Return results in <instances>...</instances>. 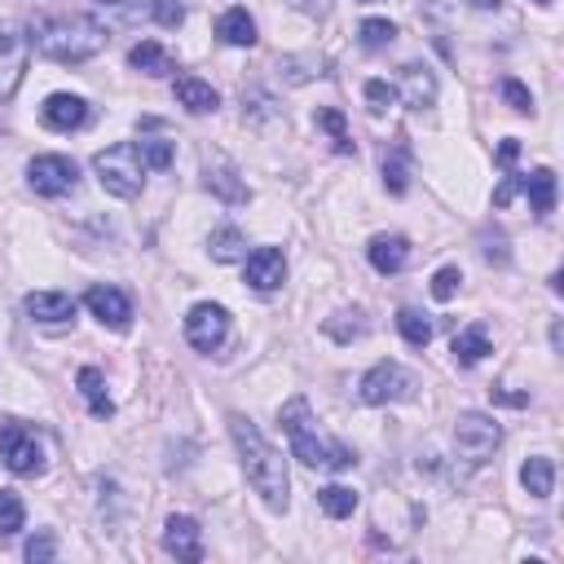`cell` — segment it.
I'll return each instance as SVG.
<instances>
[{
    "label": "cell",
    "mask_w": 564,
    "mask_h": 564,
    "mask_svg": "<svg viewBox=\"0 0 564 564\" xmlns=\"http://www.w3.org/2000/svg\"><path fill=\"white\" fill-rule=\"evenodd\" d=\"M397 330H401L405 344H414V348H423V344L432 339V322H427L419 308H401V313H397Z\"/></svg>",
    "instance_id": "obj_30"
},
{
    "label": "cell",
    "mask_w": 564,
    "mask_h": 564,
    "mask_svg": "<svg viewBox=\"0 0 564 564\" xmlns=\"http://www.w3.org/2000/svg\"><path fill=\"white\" fill-rule=\"evenodd\" d=\"M317 502H322V511H326L330 520H344V516L357 511V489H348V485H326V489H317Z\"/></svg>",
    "instance_id": "obj_28"
},
{
    "label": "cell",
    "mask_w": 564,
    "mask_h": 564,
    "mask_svg": "<svg viewBox=\"0 0 564 564\" xmlns=\"http://www.w3.org/2000/svg\"><path fill=\"white\" fill-rule=\"evenodd\" d=\"M454 445L467 463H485L498 445H502V423L494 414H480V410H463L454 419Z\"/></svg>",
    "instance_id": "obj_5"
},
{
    "label": "cell",
    "mask_w": 564,
    "mask_h": 564,
    "mask_svg": "<svg viewBox=\"0 0 564 564\" xmlns=\"http://www.w3.org/2000/svg\"><path fill=\"white\" fill-rule=\"evenodd\" d=\"M26 313L40 326H66V322H75V300L66 291H31L26 295Z\"/></svg>",
    "instance_id": "obj_16"
},
{
    "label": "cell",
    "mask_w": 564,
    "mask_h": 564,
    "mask_svg": "<svg viewBox=\"0 0 564 564\" xmlns=\"http://www.w3.org/2000/svg\"><path fill=\"white\" fill-rule=\"evenodd\" d=\"M93 176L101 181V189L110 198H137L141 185H145V163H141V150L132 141H119V145H106L93 154Z\"/></svg>",
    "instance_id": "obj_4"
},
{
    "label": "cell",
    "mask_w": 564,
    "mask_h": 564,
    "mask_svg": "<svg viewBox=\"0 0 564 564\" xmlns=\"http://www.w3.org/2000/svg\"><path fill=\"white\" fill-rule=\"evenodd\" d=\"M366 405H392V401H410L414 397V375L401 361H375L361 383H357Z\"/></svg>",
    "instance_id": "obj_7"
},
{
    "label": "cell",
    "mask_w": 564,
    "mask_h": 564,
    "mask_svg": "<svg viewBox=\"0 0 564 564\" xmlns=\"http://www.w3.org/2000/svg\"><path fill=\"white\" fill-rule=\"evenodd\" d=\"M242 273H247V282H251L256 291H278V286L286 282V256H282L278 247H256V251L247 256Z\"/></svg>",
    "instance_id": "obj_13"
},
{
    "label": "cell",
    "mask_w": 564,
    "mask_h": 564,
    "mask_svg": "<svg viewBox=\"0 0 564 564\" xmlns=\"http://www.w3.org/2000/svg\"><path fill=\"white\" fill-rule=\"evenodd\" d=\"M397 93L405 97L410 110H432V106H436V75H432L423 62H405V66H401V88H397Z\"/></svg>",
    "instance_id": "obj_15"
},
{
    "label": "cell",
    "mask_w": 564,
    "mask_h": 564,
    "mask_svg": "<svg viewBox=\"0 0 564 564\" xmlns=\"http://www.w3.org/2000/svg\"><path fill=\"white\" fill-rule=\"evenodd\" d=\"M26 185H31L40 198H62V194H70V189L79 185V167H75V159H66V154H35V159L26 163Z\"/></svg>",
    "instance_id": "obj_8"
},
{
    "label": "cell",
    "mask_w": 564,
    "mask_h": 564,
    "mask_svg": "<svg viewBox=\"0 0 564 564\" xmlns=\"http://www.w3.org/2000/svg\"><path fill=\"white\" fill-rule=\"evenodd\" d=\"M502 97H507V106H511V110H520V115H529V110H533V97H529V88H524L520 79H502Z\"/></svg>",
    "instance_id": "obj_39"
},
{
    "label": "cell",
    "mask_w": 564,
    "mask_h": 564,
    "mask_svg": "<svg viewBox=\"0 0 564 564\" xmlns=\"http://www.w3.org/2000/svg\"><path fill=\"white\" fill-rule=\"evenodd\" d=\"M410 256V242L401 234H375L370 247H366V260L375 264V273H397Z\"/></svg>",
    "instance_id": "obj_19"
},
{
    "label": "cell",
    "mask_w": 564,
    "mask_h": 564,
    "mask_svg": "<svg viewBox=\"0 0 564 564\" xmlns=\"http://www.w3.org/2000/svg\"><path fill=\"white\" fill-rule=\"evenodd\" d=\"M137 150H141V163H145V167H154V172L172 167V154H176V145H172V141H163V137H145Z\"/></svg>",
    "instance_id": "obj_32"
},
{
    "label": "cell",
    "mask_w": 564,
    "mask_h": 564,
    "mask_svg": "<svg viewBox=\"0 0 564 564\" xmlns=\"http://www.w3.org/2000/svg\"><path fill=\"white\" fill-rule=\"evenodd\" d=\"M330 339H339V344H348V339H361L366 335V317L357 313V308H344V313H335V317H326V326H322Z\"/></svg>",
    "instance_id": "obj_29"
},
{
    "label": "cell",
    "mask_w": 564,
    "mask_h": 564,
    "mask_svg": "<svg viewBox=\"0 0 564 564\" xmlns=\"http://www.w3.org/2000/svg\"><path fill=\"white\" fill-rule=\"evenodd\" d=\"M520 189L529 194L533 216H551V212H555V172H551V167L524 172V185H520Z\"/></svg>",
    "instance_id": "obj_21"
},
{
    "label": "cell",
    "mask_w": 564,
    "mask_h": 564,
    "mask_svg": "<svg viewBox=\"0 0 564 564\" xmlns=\"http://www.w3.org/2000/svg\"><path fill=\"white\" fill-rule=\"evenodd\" d=\"M458 286H463V269L458 264H441L432 273V300H454Z\"/></svg>",
    "instance_id": "obj_34"
},
{
    "label": "cell",
    "mask_w": 564,
    "mask_h": 564,
    "mask_svg": "<svg viewBox=\"0 0 564 564\" xmlns=\"http://www.w3.org/2000/svg\"><path fill=\"white\" fill-rule=\"evenodd\" d=\"M40 119H44V128H53V132H75V128H84V119H88V101L75 97V93H53V97L40 106Z\"/></svg>",
    "instance_id": "obj_14"
},
{
    "label": "cell",
    "mask_w": 564,
    "mask_h": 564,
    "mask_svg": "<svg viewBox=\"0 0 564 564\" xmlns=\"http://www.w3.org/2000/svg\"><path fill=\"white\" fill-rule=\"evenodd\" d=\"M22 520H26V507H22V498H18L13 489H0V538L18 533V529H22Z\"/></svg>",
    "instance_id": "obj_31"
},
{
    "label": "cell",
    "mask_w": 564,
    "mask_h": 564,
    "mask_svg": "<svg viewBox=\"0 0 564 564\" xmlns=\"http://www.w3.org/2000/svg\"><path fill=\"white\" fill-rule=\"evenodd\" d=\"M0 458H4V467H9L13 476H40V471H44V445H40V436H35L26 423H18V419H4V423H0Z\"/></svg>",
    "instance_id": "obj_6"
},
{
    "label": "cell",
    "mask_w": 564,
    "mask_h": 564,
    "mask_svg": "<svg viewBox=\"0 0 564 564\" xmlns=\"http://www.w3.org/2000/svg\"><path fill=\"white\" fill-rule=\"evenodd\" d=\"M282 432H286V445H291V458H300L304 467H326V471H348L352 467V449H344L339 441L322 436L317 423H313V410L304 397H291L278 414Z\"/></svg>",
    "instance_id": "obj_2"
},
{
    "label": "cell",
    "mask_w": 564,
    "mask_h": 564,
    "mask_svg": "<svg viewBox=\"0 0 564 564\" xmlns=\"http://www.w3.org/2000/svg\"><path fill=\"white\" fill-rule=\"evenodd\" d=\"M449 352H454L458 366H476V361H485V352H489V330H485V326H467V330H458L454 344H449Z\"/></svg>",
    "instance_id": "obj_25"
},
{
    "label": "cell",
    "mask_w": 564,
    "mask_h": 564,
    "mask_svg": "<svg viewBox=\"0 0 564 564\" xmlns=\"http://www.w3.org/2000/svg\"><path fill=\"white\" fill-rule=\"evenodd\" d=\"M392 35H397V26H392L388 18H366V22H361V44H366V48H388Z\"/></svg>",
    "instance_id": "obj_33"
},
{
    "label": "cell",
    "mask_w": 564,
    "mask_h": 564,
    "mask_svg": "<svg viewBox=\"0 0 564 564\" xmlns=\"http://www.w3.org/2000/svg\"><path fill=\"white\" fill-rule=\"evenodd\" d=\"M163 551L185 560V564H198L203 560V529L194 516H167L163 524Z\"/></svg>",
    "instance_id": "obj_12"
},
{
    "label": "cell",
    "mask_w": 564,
    "mask_h": 564,
    "mask_svg": "<svg viewBox=\"0 0 564 564\" xmlns=\"http://www.w3.org/2000/svg\"><path fill=\"white\" fill-rule=\"evenodd\" d=\"M110 18H119V22H128V18H137L141 13V0H97Z\"/></svg>",
    "instance_id": "obj_41"
},
{
    "label": "cell",
    "mask_w": 564,
    "mask_h": 564,
    "mask_svg": "<svg viewBox=\"0 0 564 564\" xmlns=\"http://www.w3.org/2000/svg\"><path fill=\"white\" fill-rule=\"evenodd\" d=\"M467 4H471V9H498L502 0H467Z\"/></svg>",
    "instance_id": "obj_44"
},
{
    "label": "cell",
    "mask_w": 564,
    "mask_h": 564,
    "mask_svg": "<svg viewBox=\"0 0 564 564\" xmlns=\"http://www.w3.org/2000/svg\"><path fill=\"white\" fill-rule=\"evenodd\" d=\"M22 555H26L31 564H48V560L57 555V542H53V533H48V529H40L35 538H26V546H22Z\"/></svg>",
    "instance_id": "obj_35"
},
{
    "label": "cell",
    "mask_w": 564,
    "mask_h": 564,
    "mask_svg": "<svg viewBox=\"0 0 564 564\" xmlns=\"http://www.w3.org/2000/svg\"><path fill=\"white\" fill-rule=\"evenodd\" d=\"M533 4H551V0H533Z\"/></svg>",
    "instance_id": "obj_45"
},
{
    "label": "cell",
    "mask_w": 564,
    "mask_h": 564,
    "mask_svg": "<svg viewBox=\"0 0 564 564\" xmlns=\"http://www.w3.org/2000/svg\"><path fill=\"white\" fill-rule=\"evenodd\" d=\"M31 44L53 62H88V57H97L106 48V31L88 13H57V18H40L35 22V40Z\"/></svg>",
    "instance_id": "obj_3"
},
{
    "label": "cell",
    "mask_w": 564,
    "mask_h": 564,
    "mask_svg": "<svg viewBox=\"0 0 564 564\" xmlns=\"http://www.w3.org/2000/svg\"><path fill=\"white\" fill-rule=\"evenodd\" d=\"M278 70H286V79H291V84H304V79L322 75V62H313V57H282V62H278Z\"/></svg>",
    "instance_id": "obj_36"
},
{
    "label": "cell",
    "mask_w": 564,
    "mask_h": 564,
    "mask_svg": "<svg viewBox=\"0 0 564 564\" xmlns=\"http://www.w3.org/2000/svg\"><path fill=\"white\" fill-rule=\"evenodd\" d=\"M516 154H520V141H516V137H507V141H502V145H498V163H502V167H507V163H511V159H516Z\"/></svg>",
    "instance_id": "obj_43"
},
{
    "label": "cell",
    "mask_w": 564,
    "mask_h": 564,
    "mask_svg": "<svg viewBox=\"0 0 564 564\" xmlns=\"http://www.w3.org/2000/svg\"><path fill=\"white\" fill-rule=\"evenodd\" d=\"M366 101H370L375 115H383V110L397 101V88H392L388 79H366Z\"/></svg>",
    "instance_id": "obj_37"
},
{
    "label": "cell",
    "mask_w": 564,
    "mask_h": 564,
    "mask_svg": "<svg viewBox=\"0 0 564 564\" xmlns=\"http://www.w3.org/2000/svg\"><path fill=\"white\" fill-rule=\"evenodd\" d=\"M216 35H220L225 44H234V48H251V44H256V18L234 4V9H225V13L216 18Z\"/></svg>",
    "instance_id": "obj_20"
},
{
    "label": "cell",
    "mask_w": 564,
    "mask_h": 564,
    "mask_svg": "<svg viewBox=\"0 0 564 564\" xmlns=\"http://www.w3.org/2000/svg\"><path fill=\"white\" fill-rule=\"evenodd\" d=\"M229 436H234V449L242 458V471H247V485L260 494V502L269 511H286V498H291V476H286V458L264 441V432L247 419V414H229Z\"/></svg>",
    "instance_id": "obj_1"
},
{
    "label": "cell",
    "mask_w": 564,
    "mask_h": 564,
    "mask_svg": "<svg viewBox=\"0 0 564 564\" xmlns=\"http://www.w3.org/2000/svg\"><path fill=\"white\" fill-rule=\"evenodd\" d=\"M172 93H176V101H181V106H185L189 115H212V110L220 106L216 88H212L207 79H198V75H176Z\"/></svg>",
    "instance_id": "obj_18"
},
{
    "label": "cell",
    "mask_w": 564,
    "mask_h": 564,
    "mask_svg": "<svg viewBox=\"0 0 564 564\" xmlns=\"http://www.w3.org/2000/svg\"><path fill=\"white\" fill-rule=\"evenodd\" d=\"M84 304H88V313H93L101 326H110V330H128V326H132V304H128V295H123L119 286L97 282V286L84 291Z\"/></svg>",
    "instance_id": "obj_11"
},
{
    "label": "cell",
    "mask_w": 564,
    "mask_h": 564,
    "mask_svg": "<svg viewBox=\"0 0 564 564\" xmlns=\"http://www.w3.org/2000/svg\"><path fill=\"white\" fill-rule=\"evenodd\" d=\"M520 185H524V172H511V176H507V181L494 189V207H507V203L520 194Z\"/></svg>",
    "instance_id": "obj_40"
},
{
    "label": "cell",
    "mask_w": 564,
    "mask_h": 564,
    "mask_svg": "<svg viewBox=\"0 0 564 564\" xmlns=\"http://www.w3.org/2000/svg\"><path fill=\"white\" fill-rule=\"evenodd\" d=\"M383 185H388L392 194H405V185H410V145H405V141H397V145L383 154Z\"/></svg>",
    "instance_id": "obj_27"
},
{
    "label": "cell",
    "mask_w": 564,
    "mask_h": 564,
    "mask_svg": "<svg viewBox=\"0 0 564 564\" xmlns=\"http://www.w3.org/2000/svg\"><path fill=\"white\" fill-rule=\"evenodd\" d=\"M154 18H159L163 26H181V18H185V9H181L176 0H154Z\"/></svg>",
    "instance_id": "obj_42"
},
{
    "label": "cell",
    "mask_w": 564,
    "mask_h": 564,
    "mask_svg": "<svg viewBox=\"0 0 564 564\" xmlns=\"http://www.w3.org/2000/svg\"><path fill=\"white\" fill-rule=\"evenodd\" d=\"M128 66L132 70H141V75H172V57H167V48L159 44V40H141V44H132L128 48Z\"/></svg>",
    "instance_id": "obj_22"
},
{
    "label": "cell",
    "mask_w": 564,
    "mask_h": 564,
    "mask_svg": "<svg viewBox=\"0 0 564 564\" xmlns=\"http://www.w3.org/2000/svg\"><path fill=\"white\" fill-rule=\"evenodd\" d=\"M185 339H189L198 352H216V348L229 339V313H225V304H212V300L194 304V308L185 313Z\"/></svg>",
    "instance_id": "obj_10"
},
{
    "label": "cell",
    "mask_w": 564,
    "mask_h": 564,
    "mask_svg": "<svg viewBox=\"0 0 564 564\" xmlns=\"http://www.w3.org/2000/svg\"><path fill=\"white\" fill-rule=\"evenodd\" d=\"M203 185L212 189V194H220L225 203H247L251 198V189H247V181L234 172V163H225V159H207L203 163Z\"/></svg>",
    "instance_id": "obj_17"
},
{
    "label": "cell",
    "mask_w": 564,
    "mask_h": 564,
    "mask_svg": "<svg viewBox=\"0 0 564 564\" xmlns=\"http://www.w3.org/2000/svg\"><path fill=\"white\" fill-rule=\"evenodd\" d=\"M520 485H524V494H533V498H551V489H555V463H551L546 454L524 458V467H520Z\"/></svg>",
    "instance_id": "obj_23"
},
{
    "label": "cell",
    "mask_w": 564,
    "mask_h": 564,
    "mask_svg": "<svg viewBox=\"0 0 564 564\" xmlns=\"http://www.w3.org/2000/svg\"><path fill=\"white\" fill-rule=\"evenodd\" d=\"M207 251H212V260L229 264V260H242V256H247V238H242L238 225H220V229H212Z\"/></svg>",
    "instance_id": "obj_26"
},
{
    "label": "cell",
    "mask_w": 564,
    "mask_h": 564,
    "mask_svg": "<svg viewBox=\"0 0 564 564\" xmlns=\"http://www.w3.org/2000/svg\"><path fill=\"white\" fill-rule=\"evenodd\" d=\"M75 383H79V392H84V401H88L93 419H110V414H115V401L106 397V379H101V370H97V366H84Z\"/></svg>",
    "instance_id": "obj_24"
},
{
    "label": "cell",
    "mask_w": 564,
    "mask_h": 564,
    "mask_svg": "<svg viewBox=\"0 0 564 564\" xmlns=\"http://www.w3.org/2000/svg\"><path fill=\"white\" fill-rule=\"evenodd\" d=\"M317 128L330 132L335 150H348V128H344V115H339V110H317Z\"/></svg>",
    "instance_id": "obj_38"
},
{
    "label": "cell",
    "mask_w": 564,
    "mask_h": 564,
    "mask_svg": "<svg viewBox=\"0 0 564 564\" xmlns=\"http://www.w3.org/2000/svg\"><path fill=\"white\" fill-rule=\"evenodd\" d=\"M26 62H31V35L18 22H0V101L18 93Z\"/></svg>",
    "instance_id": "obj_9"
}]
</instances>
